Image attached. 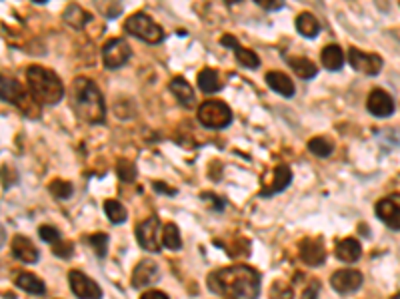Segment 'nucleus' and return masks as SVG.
I'll use <instances>...</instances> for the list:
<instances>
[{
  "label": "nucleus",
  "instance_id": "f257e3e1",
  "mask_svg": "<svg viewBox=\"0 0 400 299\" xmlns=\"http://www.w3.org/2000/svg\"><path fill=\"white\" fill-rule=\"evenodd\" d=\"M209 287L229 299H256L260 293V276L248 265H232L210 274Z\"/></svg>",
  "mask_w": 400,
  "mask_h": 299
},
{
  "label": "nucleus",
  "instance_id": "f03ea898",
  "mask_svg": "<svg viewBox=\"0 0 400 299\" xmlns=\"http://www.w3.org/2000/svg\"><path fill=\"white\" fill-rule=\"evenodd\" d=\"M73 110L82 122L88 124H100L106 118V106H104V96L100 88L96 86L95 80L80 76L73 84V96H70Z\"/></svg>",
  "mask_w": 400,
  "mask_h": 299
},
{
  "label": "nucleus",
  "instance_id": "7ed1b4c3",
  "mask_svg": "<svg viewBox=\"0 0 400 299\" xmlns=\"http://www.w3.org/2000/svg\"><path fill=\"white\" fill-rule=\"evenodd\" d=\"M26 84L30 96L37 104L44 106H55L64 96L62 80L53 70L42 68V66H28L26 70Z\"/></svg>",
  "mask_w": 400,
  "mask_h": 299
},
{
  "label": "nucleus",
  "instance_id": "20e7f679",
  "mask_svg": "<svg viewBox=\"0 0 400 299\" xmlns=\"http://www.w3.org/2000/svg\"><path fill=\"white\" fill-rule=\"evenodd\" d=\"M124 30L133 37L140 38L142 42L146 44H160L162 38H164V30L154 22L151 17L138 12V14H133L131 19L124 22Z\"/></svg>",
  "mask_w": 400,
  "mask_h": 299
},
{
  "label": "nucleus",
  "instance_id": "39448f33",
  "mask_svg": "<svg viewBox=\"0 0 400 299\" xmlns=\"http://www.w3.org/2000/svg\"><path fill=\"white\" fill-rule=\"evenodd\" d=\"M198 122L204 128H212V130H222L230 126L232 122V110L225 102L218 100H209L198 108Z\"/></svg>",
  "mask_w": 400,
  "mask_h": 299
},
{
  "label": "nucleus",
  "instance_id": "423d86ee",
  "mask_svg": "<svg viewBox=\"0 0 400 299\" xmlns=\"http://www.w3.org/2000/svg\"><path fill=\"white\" fill-rule=\"evenodd\" d=\"M133 56V48L128 46L126 40L122 38H113L106 42V46L102 48V64L108 70H116L120 66H124Z\"/></svg>",
  "mask_w": 400,
  "mask_h": 299
},
{
  "label": "nucleus",
  "instance_id": "0eeeda50",
  "mask_svg": "<svg viewBox=\"0 0 400 299\" xmlns=\"http://www.w3.org/2000/svg\"><path fill=\"white\" fill-rule=\"evenodd\" d=\"M0 100L15 104L17 108L24 110V112H30L28 110V106L32 102L30 96L24 90V86L20 84L19 80H15L10 76H0Z\"/></svg>",
  "mask_w": 400,
  "mask_h": 299
},
{
  "label": "nucleus",
  "instance_id": "6e6552de",
  "mask_svg": "<svg viewBox=\"0 0 400 299\" xmlns=\"http://www.w3.org/2000/svg\"><path fill=\"white\" fill-rule=\"evenodd\" d=\"M68 283L70 289L78 299H102V289L95 280H91L88 276H84L82 271L73 269L68 274Z\"/></svg>",
  "mask_w": 400,
  "mask_h": 299
},
{
  "label": "nucleus",
  "instance_id": "1a4fd4ad",
  "mask_svg": "<svg viewBox=\"0 0 400 299\" xmlns=\"http://www.w3.org/2000/svg\"><path fill=\"white\" fill-rule=\"evenodd\" d=\"M158 234H160V220L156 216L146 218L142 224L136 227V240L138 243L146 249V251H160V240H158Z\"/></svg>",
  "mask_w": 400,
  "mask_h": 299
},
{
  "label": "nucleus",
  "instance_id": "9d476101",
  "mask_svg": "<svg viewBox=\"0 0 400 299\" xmlns=\"http://www.w3.org/2000/svg\"><path fill=\"white\" fill-rule=\"evenodd\" d=\"M348 62L356 72H362L366 76H377L382 70V58L379 54H368L359 48L348 50Z\"/></svg>",
  "mask_w": 400,
  "mask_h": 299
},
{
  "label": "nucleus",
  "instance_id": "9b49d317",
  "mask_svg": "<svg viewBox=\"0 0 400 299\" xmlns=\"http://www.w3.org/2000/svg\"><path fill=\"white\" fill-rule=\"evenodd\" d=\"M330 285L341 296H350L356 289H361L362 274L356 271V269H339V271H334V276L330 280Z\"/></svg>",
  "mask_w": 400,
  "mask_h": 299
},
{
  "label": "nucleus",
  "instance_id": "f8f14e48",
  "mask_svg": "<svg viewBox=\"0 0 400 299\" xmlns=\"http://www.w3.org/2000/svg\"><path fill=\"white\" fill-rule=\"evenodd\" d=\"M377 216H379L381 222H384L390 229L400 231V196L382 198L381 202L377 204Z\"/></svg>",
  "mask_w": 400,
  "mask_h": 299
},
{
  "label": "nucleus",
  "instance_id": "ddd939ff",
  "mask_svg": "<svg viewBox=\"0 0 400 299\" xmlns=\"http://www.w3.org/2000/svg\"><path fill=\"white\" fill-rule=\"evenodd\" d=\"M366 108L372 116H379V118H388L394 112V100L388 92H384L381 88L372 90L368 100H366Z\"/></svg>",
  "mask_w": 400,
  "mask_h": 299
},
{
  "label": "nucleus",
  "instance_id": "4468645a",
  "mask_svg": "<svg viewBox=\"0 0 400 299\" xmlns=\"http://www.w3.org/2000/svg\"><path fill=\"white\" fill-rule=\"evenodd\" d=\"M160 280V269L158 265L151 260H142L134 267L133 271V285L136 289H144L149 285H153L154 281Z\"/></svg>",
  "mask_w": 400,
  "mask_h": 299
},
{
  "label": "nucleus",
  "instance_id": "2eb2a0df",
  "mask_svg": "<svg viewBox=\"0 0 400 299\" xmlns=\"http://www.w3.org/2000/svg\"><path fill=\"white\" fill-rule=\"evenodd\" d=\"M220 42H222V46H227L230 50H234L236 52V60L245 66V68H258L260 66V60L258 56L252 52V50H248L245 46H240L238 44V40L234 37H230V34H225V37L220 38Z\"/></svg>",
  "mask_w": 400,
  "mask_h": 299
},
{
  "label": "nucleus",
  "instance_id": "dca6fc26",
  "mask_svg": "<svg viewBox=\"0 0 400 299\" xmlns=\"http://www.w3.org/2000/svg\"><path fill=\"white\" fill-rule=\"evenodd\" d=\"M10 249H12V256L22 263H37L39 262V249L37 245H32V242L24 236H17L12 243H10Z\"/></svg>",
  "mask_w": 400,
  "mask_h": 299
},
{
  "label": "nucleus",
  "instance_id": "f3484780",
  "mask_svg": "<svg viewBox=\"0 0 400 299\" xmlns=\"http://www.w3.org/2000/svg\"><path fill=\"white\" fill-rule=\"evenodd\" d=\"M301 260L312 267H318L323 265L326 260V251H324V245L318 240H305L301 243Z\"/></svg>",
  "mask_w": 400,
  "mask_h": 299
},
{
  "label": "nucleus",
  "instance_id": "a211bd4d",
  "mask_svg": "<svg viewBox=\"0 0 400 299\" xmlns=\"http://www.w3.org/2000/svg\"><path fill=\"white\" fill-rule=\"evenodd\" d=\"M290 182H292V172H290V168H288V166H278V168L274 169L272 184L265 187L260 196H263V198H270V196H274V194L286 189V187L290 186Z\"/></svg>",
  "mask_w": 400,
  "mask_h": 299
},
{
  "label": "nucleus",
  "instance_id": "6ab92c4d",
  "mask_svg": "<svg viewBox=\"0 0 400 299\" xmlns=\"http://www.w3.org/2000/svg\"><path fill=\"white\" fill-rule=\"evenodd\" d=\"M361 254H362L361 243L356 242L354 238H346V240L339 242V245H336V258L344 263L359 262Z\"/></svg>",
  "mask_w": 400,
  "mask_h": 299
},
{
  "label": "nucleus",
  "instance_id": "aec40b11",
  "mask_svg": "<svg viewBox=\"0 0 400 299\" xmlns=\"http://www.w3.org/2000/svg\"><path fill=\"white\" fill-rule=\"evenodd\" d=\"M171 92L176 96V100H178L182 106L191 108L192 104H194V90H192V86L187 82V80H184V78H180V76L172 78Z\"/></svg>",
  "mask_w": 400,
  "mask_h": 299
},
{
  "label": "nucleus",
  "instance_id": "412c9836",
  "mask_svg": "<svg viewBox=\"0 0 400 299\" xmlns=\"http://www.w3.org/2000/svg\"><path fill=\"white\" fill-rule=\"evenodd\" d=\"M267 84L270 86V90H274V92L280 94V96H286V98L294 96V84H292V80L286 74H283V72H268Z\"/></svg>",
  "mask_w": 400,
  "mask_h": 299
},
{
  "label": "nucleus",
  "instance_id": "4be33fe9",
  "mask_svg": "<svg viewBox=\"0 0 400 299\" xmlns=\"http://www.w3.org/2000/svg\"><path fill=\"white\" fill-rule=\"evenodd\" d=\"M323 66L326 70H330V72H336V70H341L344 64V52L341 46H336V44H330V46H326L323 50Z\"/></svg>",
  "mask_w": 400,
  "mask_h": 299
},
{
  "label": "nucleus",
  "instance_id": "5701e85b",
  "mask_svg": "<svg viewBox=\"0 0 400 299\" xmlns=\"http://www.w3.org/2000/svg\"><path fill=\"white\" fill-rule=\"evenodd\" d=\"M296 30H298L305 38L318 37V32H321V22L316 20L314 14L303 12V14L296 17Z\"/></svg>",
  "mask_w": 400,
  "mask_h": 299
},
{
  "label": "nucleus",
  "instance_id": "b1692460",
  "mask_svg": "<svg viewBox=\"0 0 400 299\" xmlns=\"http://www.w3.org/2000/svg\"><path fill=\"white\" fill-rule=\"evenodd\" d=\"M17 285L30 296H44L46 293V285L42 283L40 278L32 276V274H19L17 276Z\"/></svg>",
  "mask_w": 400,
  "mask_h": 299
},
{
  "label": "nucleus",
  "instance_id": "393cba45",
  "mask_svg": "<svg viewBox=\"0 0 400 299\" xmlns=\"http://www.w3.org/2000/svg\"><path fill=\"white\" fill-rule=\"evenodd\" d=\"M288 64H290V68L294 70V74L298 76V78H303V80H310V78H314V76L318 74L316 64H314L312 60H308V58H288Z\"/></svg>",
  "mask_w": 400,
  "mask_h": 299
},
{
  "label": "nucleus",
  "instance_id": "a878e982",
  "mask_svg": "<svg viewBox=\"0 0 400 299\" xmlns=\"http://www.w3.org/2000/svg\"><path fill=\"white\" fill-rule=\"evenodd\" d=\"M62 19H64V22H66L68 26H73V28H82V26L91 20V14H88L82 6L70 4V6H66Z\"/></svg>",
  "mask_w": 400,
  "mask_h": 299
},
{
  "label": "nucleus",
  "instance_id": "bb28decb",
  "mask_svg": "<svg viewBox=\"0 0 400 299\" xmlns=\"http://www.w3.org/2000/svg\"><path fill=\"white\" fill-rule=\"evenodd\" d=\"M198 86H200V90L207 94H212V92H218L222 86H220V78H218V74L214 72V70H210V68H207V70H202L200 74H198Z\"/></svg>",
  "mask_w": 400,
  "mask_h": 299
},
{
  "label": "nucleus",
  "instance_id": "cd10ccee",
  "mask_svg": "<svg viewBox=\"0 0 400 299\" xmlns=\"http://www.w3.org/2000/svg\"><path fill=\"white\" fill-rule=\"evenodd\" d=\"M162 245L169 247L172 251H178L182 247V238H180V229L176 224H166L164 231H162Z\"/></svg>",
  "mask_w": 400,
  "mask_h": 299
},
{
  "label": "nucleus",
  "instance_id": "c85d7f7f",
  "mask_svg": "<svg viewBox=\"0 0 400 299\" xmlns=\"http://www.w3.org/2000/svg\"><path fill=\"white\" fill-rule=\"evenodd\" d=\"M104 212H106V216L113 224H124L126 218H128L126 207L122 206L120 202H116V200H106L104 202Z\"/></svg>",
  "mask_w": 400,
  "mask_h": 299
},
{
  "label": "nucleus",
  "instance_id": "c756f323",
  "mask_svg": "<svg viewBox=\"0 0 400 299\" xmlns=\"http://www.w3.org/2000/svg\"><path fill=\"white\" fill-rule=\"evenodd\" d=\"M308 150L314 154V156H318V158H328L330 154H332V142L328 140V138H323V136H318V138H312L310 142H308Z\"/></svg>",
  "mask_w": 400,
  "mask_h": 299
},
{
  "label": "nucleus",
  "instance_id": "7c9ffc66",
  "mask_svg": "<svg viewBox=\"0 0 400 299\" xmlns=\"http://www.w3.org/2000/svg\"><path fill=\"white\" fill-rule=\"evenodd\" d=\"M50 194L58 198V200H68L70 196H73V186L68 184V182H64V180H55L53 184H50Z\"/></svg>",
  "mask_w": 400,
  "mask_h": 299
},
{
  "label": "nucleus",
  "instance_id": "2f4dec72",
  "mask_svg": "<svg viewBox=\"0 0 400 299\" xmlns=\"http://www.w3.org/2000/svg\"><path fill=\"white\" fill-rule=\"evenodd\" d=\"M270 299H294V291L290 285H286L283 281H276L270 287Z\"/></svg>",
  "mask_w": 400,
  "mask_h": 299
},
{
  "label": "nucleus",
  "instance_id": "473e14b6",
  "mask_svg": "<svg viewBox=\"0 0 400 299\" xmlns=\"http://www.w3.org/2000/svg\"><path fill=\"white\" fill-rule=\"evenodd\" d=\"M118 176H120L122 182L131 184V182H134V178H136V168H134L128 160H120V162H118Z\"/></svg>",
  "mask_w": 400,
  "mask_h": 299
},
{
  "label": "nucleus",
  "instance_id": "72a5a7b5",
  "mask_svg": "<svg viewBox=\"0 0 400 299\" xmlns=\"http://www.w3.org/2000/svg\"><path fill=\"white\" fill-rule=\"evenodd\" d=\"M91 245H93V249L96 251V256L98 258H104L106 256V245H108V238L104 236V234H95V236H91Z\"/></svg>",
  "mask_w": 400,
  "mask_h": 299
},
{
  "label": "nucleus",
  "instance_id": "f704fd0d",
  "mask_svg": "<svg viewBox=\"0 0 400 299\" xmlns=\"http://www.w3.org/2000/svg\"><path fill=\"white\" fill-rule=\"evenodd\" d=\"M39 236L40 240L46 243H55L60 240V231H58L57 227H53V225H40Z\"/></svg>",
  "mask_w": 400,
  "mask_h": 299
},
{
  "label": "nucleus",
  "instance_id": "c9c22d12",
  "mask_svg": "<svg viewBox=\"0 0 400 299\" xmlns=\"http://www.w3.org/2000/svg\"><path fill=\"white\" fill-rule=\"evenodd\" d=\"M53 254L55 256H58V258H62V260H68L73 254H75V247H73V243L68 242H55V245H53Z\"/></svg>",
  "mask_w": 400,
  "mask_h": 299
},
{
  "label": "nucleus",
  "instance_id": "e433bc0d",
  "mask_svg": "<svg viewBox=\"0 0 400 299\" xmlns=\"http://www.w3.org/2000/svg\"><path fill=\"white\" fill-rule=\"evenodd\" d=\"M265 10H280L285 6V0H254Z\"/></svg>",
  "mask_w": 400,
  "mask_h": 299
},
{
  "label": "nucleus",
  "instance_id": "4c0bfd02",
  "mask_svg": "<svg viewBox=\"0 0 400 299\" xmlns=\"http://www.w3.org/2000/svg\"><path fill=\"white\" fill-rule=\"evenodd\" d=\"M140 299H169L162 291H156V289H151V291H146V293H142V298Z\"/></svg>",
  "mask_w": 400,
  "mask_h": 299
},
{
  "label": "nucleus",
  "instance_id": "58836bf2",
  "mask_svg": "<svg viewBox=\"0 0 400 299\" xmlns=\"http://www.w3.org/2000/svg\"><path fill=\"white\" fill-rule=\"evenodd\" d=\"M316 291H318V287H316V285H314V289H310V287H308V289L305 291V296H303V299H316Z\"/></svg>",
  "mask_w": 400,
  "mask_h": 299
},
{
  "label": "nucleus",
  "instance_id": "ea45409f",
  "mask_svg": "<svg viewBox=\"0 0 400 299\" xmlns=\"http://www.w3.org/2000/svg\"><path fill=\"white\" fill-rule=\"evenodd\" d=\"M2 243H4V229L0 227V245H2Z\"/></svg>",
  "mask_w": 400,
  "mask_h": 299
},
{
  "label": "nucleus",
  "instance_id": "a19ab883",
  "mask_svg": "<svg viewBox=\"0 0 400 299\" xmlns=\"http://www.w3.org/2000/svg\"><path fill=\"white\" fill-rule=\"evenodd\" d=\"M32 2H37V4H44V2H48V0H32Z\"/></svg>",
  "mask_w": 400,
  "mask_h": 299
},
{
  "label": "nucleus",
  "instance_id": "79ce46f5",
  "mask_svg": "<svg viewBox=\"0 0 400 299\" xmlns=\"http://www.w3.org/2000/svg\"><path fill=\"white\" fill-rule=\"evenodd\" d=\"M225 2H229V4H234V2H240V0H225Z\"/></svg>",
  "mask_w": 400,
  "mask_h": 299
},
{
  "label": "nucleus",
  "instance_id": "37998d69",
  "mask_svg": "<svg viewBox=\"0 0 400 299\" xmlns=\"http://www.w3.org/2000/svg\"><path fill=\"white\" fill-rule=\"evenodd\" d=\"M394 299H400V293H399V296H397V298H394Z\"/></svg>",
  "mask_w": 400,
  "mask_h": 299
}]
</instances>
